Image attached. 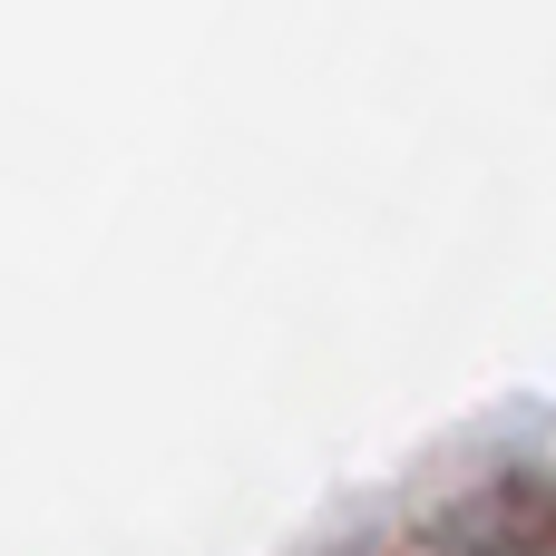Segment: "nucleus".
Returning <instances> with one entry per match:
<instances>
[{"instance_id":"obj_1","label":"nucleus","mask_w":556,"mask_h":556,"mask_svg":"<svg viewBox=\"0 0 556 556\" xmlns=\"http://www.w3.org/2000/svg\"><path fill=\"white\" fill-rule=\"evenodd\" d=\"M430 556H556V489L489 479L450 518H430Z\"/></svg>"}]
</instances>
